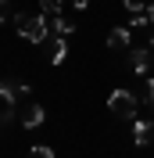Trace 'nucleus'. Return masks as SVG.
<instances>
[{
  "label": "nucleus",
  "instance_id": "f257e3e1",
  "mask_svg": "<svg viewBox=\"0 0 154 158\" xmlns=\"http://www.w3.org/2000/svg\"><path fill=\"white\" fill-rule=\"evenodd\" d=\"M14 29H18L22 40H29V43H43V40L50 36L47 15H18V18H14Z\"/></svg>",
  "mask_w": 154,
  "mask_h": 158
},
{
  "label": "nucleus",
  "instance_id": "f03ea898",
  "mask_svg": "<svg viewBox=\"0 0 154 158\" xmlns=\"http://www.w3.org/2000/svg\"><path fill=\"white\" fill-rule=\"evenodd\" d=\"M136 108H140V97L133 90H111L107 97V111L115 118H136Z\"/></svg>",
  "mask_w": 154,
  "mask_h": 158
},
{
  "label": "nucleus",
  "instance_id": "7ed1b4c3",
  "mask_svg": "<svg viewBox=\"0 0 154 158\" xmlns=\"http://www.w3.org/2000/svg\"><path fill=\"white\" fill-rule=\"evenodd\" d=\"M43 50H47L50 65H61V61H65V54H68V43H65V36H54V32H50V36L43 40Z\"/></svg>",
  "mask_w": 154,
  "mask_h": 158
},
{
  "label": "nucleus",
  "instance_id": "20e7f679",
  "mask_svg": "<svg viewBox=\"0 0 154 158\" xmlns=\"http://www.w3.org/2000/svg\"><path fill=\"white\" fill-rule=\"evenodd\" d=\"M43 118H47L43 104H25V108H22V126H25V129H39Z\"/></svg>",
  "mask_w": 154,
  "mask_h": 158
},
{
  "label": "nucleus",
  "instance_id": "39448f33",
  "mask_svg": "<svg viewBox=\"0 0 154 158\" xmlns=\"http://www.w3.org/2000/svg\"><path fill=\"white\" fill-rule=\"evenodd\" d=\"M133 140L140 144V148L154 140V122L151 118H133Z\"/></svg>",
  "mask_w": 154,
  "mask_h": 158
},
{
  "label": "nucleus",
  "instance_id": "423d86ee",
  "mask_svg": "<svg viewBox=\"0 0 154 158\" xmlns=\"http://www.w3.org/2000/svg\"><path fill=\"white\" fill-rule=\"evenodd\" d=\"M129 36H133L129 25H115V29L107 32V47H111V50H125V47H129Z\"/></svg>",
  "mask_w": 154,
  "mask_h": 158
},
{
  "label": "nucleus",
  "instance_id": "0eeeda50",
  "mask_svg": "<svg viewBox=\"0 0 154 158\" xmlns=\"http://www.w3.org/2000/svg\"><path fill=\"white\" fill-rule=\"evenodd\" d=\"M129 69L136 76H147L151 72V50H129Z\"/></svg>",
  "mask_w": 154,
  "mask_h": 158
},
{
  "label": "nucleus",
  "instance_id": "6e6552de",
  "mask_svg": "<svg viewBox=\"0 0 154 158\" xmlns=\"http://www.w3.org/2000/svg\"><path fill=\"white\" fill-rule=\"evenodd\" d=\"M50 32H54V36H72L75 25H72L68 18H61V15H54V18H50Z\"/></svg>",
  "mask_w": 154,
  "mask_h": 158
},
{
  "label": "nucleus",
  "instance_id": "1a4fd4ad",
  "mask_svg": "<svg viewBox=\"0 0 154 158\" xmlns=\"http://www.w3.org/2000/svg\"><path fill=\"white\" fill-rule=\"evenodd\" d=\"M18 83H11V79H0V97H4V104H14L18 101Z\"/></svg>",
  "mask_w": 154,
  "mask_h": 158
},
{
  "label": "nucleus",
  "instance_id": "9d476101",
  "mask_svg": "<svg viewBox=\"0 0 154 158\" xmlns=\"http://www.w3.org/2000/svg\"><path fill=\"white\" fill-rule=\"evenodd\" d=\"M61 4H65V0H39V11H43L47 18H54V15H61Z\"/></svg>",
  "mask_w": 154,
  "mask_h": 158
},
{
  "label": "nucleus",
  "instance_id": "9b49d317",
  "mask_svg": "<svg viewBox=\"0 0 154 158\" xmlns=\"http://www.w3.org/2000/svg\"><path fill=\"white\" fill-rule=\"evenodd\" d=\"M144 25H151V22H147V11H133V22H129V29H144Z\"/></svg>",
  "mask_w": 154,
  "mask_h": 158
},
{
  "label": "nucleus",
  "instance_id": "f8f14e48",
  "mask_svg": "<svg viewBox=\"0 0 154 158\" xmlns=\"http://www.w3.org/2000/svg\"><path fill=\"white\" fill-rule=\"evenodd\" d=\"M29 158H58V155H54L50 148H43V144H39V148H32V151H29Z\"/></svg>",
  "mask_w": 154,
  "mask_h": 158
},
{
  "label": "nucleus",
  "instance_id": "ddd939ff",
  "mask_svg": "<svg viewBox=\"0 0 154 158\" xmlns=\"http://www.w3.org/2000/svg\"><path fill=\"white\" fill-rule=\"evenodd\" d=\"M122 4H125L129 15H133V11H144V0H122Z\"/></svg>",
  "mask_w": 154,
  "mask_h": 158
},
{
  "label": "nucleus",
  "instance_id": "4468645a",
  "mask_svg": "<svg viewBox=\"0 0 154 158\" xmlns=\"http://www.w3.org/2000/svg\"><path fill=\"white\" fill-rule=\"evenodd\" d=\"M147 104L154 108V79H147Z\"/></svg>",
  "mask_w": 154,
  "mask_h": 158
},
{
  "label": "nucleus",
  "instance_id": "2eb2a0df",
  "mask_svg": "<svg viewBox=\"0 0 154 158\" xmlns=\"http://www.w3.org/2000/svg\"><path fill=\"white\" fill-rule=\"evenodd\" d=\"M72 7H75V11H86V7H90V0H72Z\"/></svg>",
  "mask_w": 154,
  "mask_h": 158
},
{
  "label": "nucleus",
  "instance_id": "dca6fc26",
  "mask_svg": "<svg viewBox=\"0 0 154 158\" xmlns=\"http://www.w3.org/2000/svg\"><path fill=\"white\" fill-rule=\"evenodd\" d=\"M147 22L154 25V4H147Z\"/></svg>",
  "mask_w": 154,
  "mask_h": 158
},
{
  "label": "nucleus",
  "instance_id": "f3484780",
  "mask_svg": "<svg viewBox=\"0 0 154 158\" xmlns=\"http://www.w3.org/2000/svg\"><path fill=\"white\" fill-rule=\"evenodd\" d=\"M7 4H11V0H0V11H4V7H7Z\"/></svg>",
  "mask_w": 154,
  "mask_h": 158
},
{
  "label": "nucleus",
  "instance_id": "a211bd4d",
  "mask_svg": "<svg viewBox=\"0 0 154 158\" xmlns=\"http://www.w3.org/2000/svg\"><path fill=\"white\" fill-rule=\"evenodd\" d=\"M151 47H154V32H151Z\"/></svg>",
  "mask_w": 154,
  "mask_h": 158
},
{
  "label": "nucleus",
  "instance_id": "6ab92c4d",
  "mask_svg": "<svg viewBox=\"0 0 154 158\" xmlns=\"http://www.w3.org/2000/svg\"><path fill=\"white\" fill-rule=\"evenodd\" d=\"M0 22H4V11H0Z\"/></svg>",
  "mask_w": 154,
  "mask_h": 158
}]
</instances>
